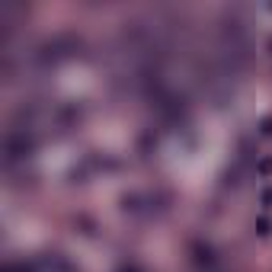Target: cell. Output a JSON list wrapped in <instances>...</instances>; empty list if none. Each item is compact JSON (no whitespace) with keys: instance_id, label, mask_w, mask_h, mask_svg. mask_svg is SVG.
<instances>
[{"instance_id":"6da1fadb","label":"cell","mask_w":272,"mask_h":272,"mask_svg":"<svg viewBox=\"0 0 272 272\" xmlns=\"http://www.w3.org/2000/svg\"><path fill=\"white\" fill-rule=\"evenodd\" d=\"M167 195L163 192H128L122 195V212L125 215H138V218H151V215H160L167 208Z\"/></svg>"},{"instance_id":"7a4b0ae2","label":"cell","mask_w":272,"mask_h":272,"mask_svg":"<svg viewBox=\"0 0 272 272\" xmlns=\"http://www.w3.org/2000/svg\"><path fill=\"white\" fill-rule=\"evenodd\" d=\"M36 151V138H32V128L29 125H13L3 138V154H6V163H19L26 157H32Z\"/></svg>"},{"instance_id":"3957f363","label":"cell","mask_w":272,"mask_h":272,"mask_svg":"<svg viewBox=\"0 0 272 272\" xmlns=\"http://www.w3.org/2000/svg\"><path fill=\"white\" fill-rule=\"evenodd\" d=\"M77 45H80V42H77L74 36H54V39H48L45 45H39L36 64H54V61L74 54V51H77Z\"/></svg>"},{"instance_id":"277c9868","label":"cell","mask_w":272,"mask_h":272,"mask_svg":"<svg viewBox=\"0 0 272 272\" xmlns=\"http://www.w3.org/2000/svg\"><path fill=\"white\" fill-rule=\"evenodd\" d=\"M192 263L199 266L202 272H215L218 269V256H215V250L208 247V243H202V240H195L192 243Z\"/></svg>"},{"instance_id":"5b68a950","label":"cell","mask_w":272,"mask_h":272,"mask_svg":"<svg viewBox=\"0 0 272 272\" xmlns=\"http://www.w3.org/2000/svg\"><path fill=\"white\" fill-rule=\"evenodd\" d=\"M256 173L260 176H272V157H260L256 160Z\"/></svg>"},{"instance_id":"8992f818","label":"cell","mask_w":272,"mask_h":272,"mask_svg":"<svg viewBox=\"0 0 272 272\" xmlns=\"http://www.w3.org/2000/svg\"><path fill=\"white\" fill-rule=\"evenodd\" d=\"M260 132L266 135V138H272V119H263L260 122Z\"/></svg>"},{"instance_id":"52a82bcc","label":"cell","mask_w":272,"mask_h":272,"mask_svg":"<svg viewBox=\"0 0 272 272\" xmlns=\"http://www.w3.org/2000/svg\"><path fill=\"white\" fill-rule=\"evenodd\" d=\"M260 199H263V205H266V208H272V189H263Z\"/></svg>"},{"instance_id":"ba28073f","label":"cell","mask_w":272,"mask_h":272,"mask_svg":"<svg viewBox=\"0 0 272 272\" xmlns=\"http://www.w3.org/2000/svg\"><path fill=\"white\" fill-rule=\"evenodd\" d=\"M256 230H260V234H269V221H266V218H260V221H256Z\"/></svg>"},{"instance_id":"9c48e42d","label":"cell","mask_w":272,"mask_h":272,"mask_svg":"<svg viewBox=\"0 0 272 272\" xmlns=\"http://www.w3.org/2000/svg\"><path fill=\"white\" fill-rule=\"evenodd\" d=\"M119 272H141V269H138V266H122Z\"/></svg>"}]
</instances>
